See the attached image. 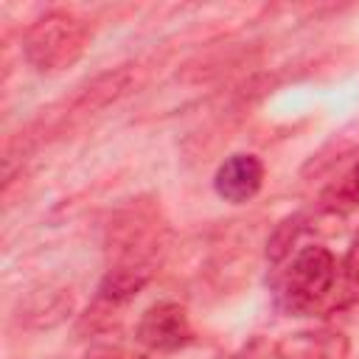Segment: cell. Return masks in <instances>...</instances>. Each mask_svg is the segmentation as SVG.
Returning a JSON list of instances; mask_svg holds the SVG:
<instances>
[{"label": "cell", "mask_w": 359, "mask_h": 359, "mask_svg": "<svg viewBox=\"0 0 359 359\" xmlns=\"http://www.w3.org/2000/svg\"><path fill=\"white\" fill-rule=\"evenodd\" d=\"M280 359H348V339L339 331H300L278 342Z\"/></svg>", "instance_id": "obj_5"}, {"label": "cell", "mask_w": 359, "mask_h": 359, "mask_svg": "<svg viewBox=\"0 0 359 359\" xmlns=\"http://www.w3.org/2000/svg\"><path fill=\"white\" fill-rule=\"evenodd\" d=\"M151 278V266H132V264H118L112 266L101 286H98V294L109 303H123L129 297H135Z\"/></svg>", "instance_id": "obj_6"}, {"label": "cell", "mask_w": 359, "mask_h": 359, "mask_svg": "<svg viewBox=\"0 0 359 359\" xmlns=\"http://www.w3.org/2000/svg\"><path fill=\"white\" fill-rule=\"evenodd\" d=\"M342 272H345V280L351 286H359V236L351 241V247L342 258Z\"/></svg>", "instance_id": "obj_8"}, {"label": "cell", "mask_w": 359, "mask_h": 359, "mask_svg": "<svg viewBox=\"0 0 359 359\" xmlns=\"http://www.w3.org/2000/svg\"><path fill=\"white\" fill-rule=\"evenodd\" d=\"M135 337L149 351H177L194 339V331H191V320L185 309L180 303L163 300V303L149 306L140 314Z\"/></svg>", "instance_id": "obj_3"}, {"label": "cell", "mask_w": 359, "mask_h": 359, "mask_svg": "<svg viewBox=\"0 0 359 359\" xmlns=\"http://www.w3.org/2000/svg\"><path fill=\"white\" fill-rule=\"evenodd\" d=\"M334 280L337 261L331 250H325L323 244H309L292 258V266L280 280L278 300L289 311H309L334 289Z\"/></svg>", "instance_id": "obj_2"}, {"label": "cell", "mask_w": 359, "mask_h": 359, "mask_svg": "<svg viewBox=\"0 0 359 359\" xmlns=\"http://www.w3.org/2000/svg\"><path fill=\"white\" fill-rule=\"evenodd\" d=\"M90 45L87 25L67 14V11H50L39 17L22 39V53L31 67L42 73H59L81 59V53Z\"/></svg>", "instance_id": "obj_1"}, {"label": "cell", "mask_w": 359, "mask_h": 359, "mask_svg": "<svg viewBox=\"0 0 359 359\" xmlns=\"http://www.w3.org/2000/svg\"><path fill=\"white\" fill-rule=\"evenodd\" d=\"M213 185L224 202L244 205L264 185V163L255 154H233L219 165Z\"/></svg>", "instance_id": "obj_4"}, {"label": "cell", "mask_w": 359, "mask_h": 359, "mask_svg": "<svg viewBox=\"0 0 359 359\" xmlns=\"http://www.w3.org/2000/svg\"><path fill=\"white\" fill-rule=\"evenodd\" d=\"M320 208L328 213H339V216L359 210V160L353 163V168L342 180H337L334 185H328L323 191Z\"/></svg>", "instance_id": "obj_7"}, {"label": "cell", "mask_w": 359, "mask_h": 359, "mask_svg": "<svg viewBox=\"0 0 359 359\" xmlns=\"http://www.w3.org/2000/svg\"><path fill=\"white\" fill-rule=\"evenodd\" d=\"M121 359H143V356H121Z\"/></svg>", "instance_id": "obj_9"}]
</instances>
